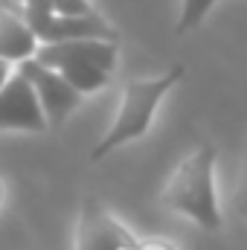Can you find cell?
<instances>
[{
	"instance_id": "obj_4",
	"label": "cell",
	"mask_w": 247,
	"mask_h": 250,
	"mask_svg": "<svg viewBox=\"0 0 247 250\" xmlns=\"http://www.w3.org/2000/svg\"><path fill=\"white\" fill-rule=\"evenodd\" d=\"M26 26L38 44H67V41H117L114 29L99 18H59L50 0H26L21 6Z\"/></svg>"
},
{
	"instance_id": "obj_10",
	"label": "cell",
	"mask_w": 247,
	"mask_h": 250,
	"mask_svg": "<svg viewBox=\"0 0 247 250\" xmlns=\"http://www.w3.org/2000/svg\"><path fill=\"white\" fill-rule=\"evenodd\" d=\"M53 12L59 18H93V6L90 0H50Z\"/></svg>"
},
{
	"instance_id": "obj_2",
	"label": "cell",
	"mask_w": 247,
	"mask_h": 250,
	"mask_svg": "<svg viewBox=\"0 0 247 250\" xmlns=\"http://www.w3.org/2000/svg\"><path fill=\"white\" fill-rule=\"evenodd\" d=\"M184 73H186L184 64H175V67H169L163 76H151V79L137 76V79H128L125 87H123L120 108H117L114 120H111V125H108V131L102 134V140L93 146L90 160L96 163V160L108 157L111 151L123 148L125 143L140 140V137L151 128L160 102H163L166 93L184 79Z\"/></svg>"
},
{
	"instance_id": "obj_7",
	"label": "cell",
	"mask_w": 247,
	"mask_h": 250,
	"mask_svg": "<svg viewBox=\"0 0 247 250\" xmlns=\"http://www.w3.org/2000/svg\"><path fill=\"white\" fill-rule=\"evenodd\" d=\"M0 131H32V134L50 131L29 82L18 70L0 90Z\"/></svg>"
},
{
	"instance_id": "obj_8",
	"label": "cell",
	"mask_w": 247,
	"mask_h": 250,
	"mask_svg": "<svg viewBox=\"0 0 247 250\" xmlns=\"http://www.w3.org/2000/svg\"><path fill=\"white\" fill-rule=\"evenodd\" d=\"M35 50H38V41L26 26L23 15L15 9H0V62L18 67L29 62Z\"/></svg>"
},
{
	"instance_id": "obj_5",
	"label": "cell",
	"mask_w": 247,
	"mask_h": 250,
	"mask_svg": "<svg viewBox=\"0 0 247 250\" xmlns=\"http://www.w3.org/2000/svg\"><path fill=\"white\" fill-rule=\"evenodd\" d=\"M15 70L29 82V87H32V93H35V99H38L41 111H44L47 128L59 131V128L67 123V117L82 105V93H79V90H73V87L64 82L59 73H53V70L41 67L35 59L18 64Z\"/></svg>"
},
{
	"instance_id": "obj_9",
	"label": "cell",
	"mask_w": 247,
	"mask_h": 250,
	"mask_svg": "<svg viewBox=\"0 0 247 250\" xmlns=\"http://www.w3.org/2000/svg\"><path fill=\"white\" fill-rule=\"evenodd\" d=\"M215 3H218V0H181L175 32H178V35H186V32H192L195 26H201L204 18L209 15V9H212Z\"/></svg>"
},
{
	"instance_id": "obj_12",
	"label": "cell",
	"mask_w": 247,
	"mask_h": 250,
	"mask_svg": "<svg viewBox=\"0 0 247 250\" xmlns=\"http://www.w3.org/2000/svg\"><path fill=\"white\" fill-rule=\"evenodd\" d=\"M134 250H178L169 239H137Z\"/></svg>"
},
{
	"instance_id": "obj_11",
	"label": "cell",
	"mask_w": 247,
	"mask_h": 250,
	"mask_svg": "<svg viewBox=\"0 0 247 250\" xmlns=\"http://www.w3.org/2000/svg\"><path fill=\"white\" fill-rule=\"evenodd\" d=\"M236 209L247 218V157L242 163V172H239V184H236Z\"/></svg>"
},
{
	"instance_id": "obj_13",
	"label": "cell",
	"mask_w": 247,
	"mask_h": 250,
	"mask_svg": "<svg viewBox=\"0 0 247 250\" xmlns=\"http://www.w3.org/2000/svg\"><path fill=\"white\" fill-rule=\"evenodd\" d=\"M15 73V67L12 64H6V62H0V90H3V84L9 82V76Z\"/></svg>"
},
{
	"instance_id": "obj_6",
	"label": "cell",
	"mask_w": 247,
	"mask_h": 250,
	"mask_svg": "<svg viewBox=\"0 0 247 250\" xmlns=\"http://www.w3.org/2000/svg\"><path fill=\"white\" fill-rule=\"evenodd\" d=\"M137 236L117 215H111L96 198H84L79 224H76V250H134Z\"/></svg>"
},
{
	"instance_id": "obj_1",
	"label": "cell",
	"mask_w": 247,
	"mask_h": 250,
	"mask_svg": "<svg viewBox=\"0 0 247 250\" xmlns=\"http://www.w3.org/2000/svg\"><path fill=\"white\" fill-rule=\"evenodd\" d=\"M215 160L218 148L201 143L192 154H186L163 187V207L189 218L201 230L212 233L221 227V204L215 189Z\"/></svg>"
},
{
	"instance_id": "obj_3",
	"label": "cell",
	"mask_w": 247,
	"mask_h": 250,
	"mask_svg": "<svg viewBox=\"0 0 247 250\" xmlns=\"http://www.w3.org/2000/svg\"><path fill=\"white\" fill-rule=\"evenodd\" d=\"M35 62L79 90L82 96L102 90L120 59L117 41H67V44H38Z\"/></svg>"
},
{
	"instance_id": "obj_15",
	"label": "cell",
	"mask_w": 247,
	"mask_h": 250,
	"mask_svg": "<svg viewBox=\"0 0 247 250\" xmlns=\"http://www.w3.org/2000/svg\"><path fill=\"white\" fill-rule=\"evenodd\" d=\"M9 3H15V6H23V3H26V0H9Z\"/></svg>"
},
{
	"instance_id": "obj_14",
	"label": "cell",
	"mask_w": 247,
	"mask_h": 250,
	"mask_svg": "<svg viewBox=\"0 0 247 250\" xmlns=\"http://www.w3.org/2000/svg\"><path fill=\"white\" fill-rule=\"evenodd\" d=\"M3 195H6V187H3V181H0V201H3Z\"/></svg>"
}]
</instances>
